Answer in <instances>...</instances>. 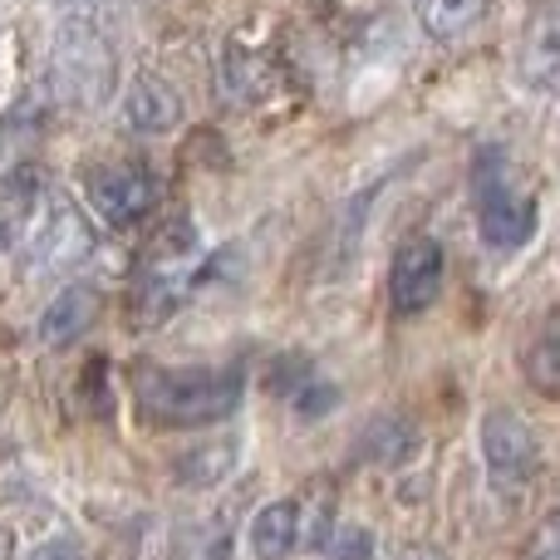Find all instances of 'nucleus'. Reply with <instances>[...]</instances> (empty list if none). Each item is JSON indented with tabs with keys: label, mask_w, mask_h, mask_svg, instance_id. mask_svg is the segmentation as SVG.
Listing matches in <instances>:
<instances>
[{
	"label": "nucleus",
	"mask_w": 560,
	"mask_h": 560,
	"mask_svg": "<svg viewBox=\"0 0 560 560\" xmlns=\"http://www.w3.org/2000/svg\"><path fill=\"white\" fill-rule=\"evenodd\" d=\"M133 404L148 428H207L222 423L242 404V374L236 369H133Z\"/></svg>",
	"instance_id": "obj_1"
},
{
	"label": "nucleus",
	"mask_w": 560,
	"mask_h": 560,
	"mask_svg": "<svg viewBox=\"0 0 560 560\" xmlns=\"http://www.w3.org/2000/svg\"><path fill=\"white\" fill-rule=\"evenodd\" d=\"M55 79L79 104L114 94V15L104 0L55 5Z\"/></svg>",
	"instance_id": "obj_2"
},
{
	"label": "nucleus",
	"mask_w": 560,
	"mask_h": 560,
	"mask_svg": "<svg viewBox=\"0 0 560 560\" xmlns=\"http://www.w3.org/2000/svg\"><path fill=\"white\" fill-rule=\"evenodd\" d=\"M477 232L492 252H522L536 236V197L512 183L497 153L477 167Z\"/></svg>",
	"instance_id": "obj_3"
},
{
	"label": "nucleus",
	"mask_w": 560,
	"mask_h": 560,
	"mask_svg": "<svg viewBox=\"0 0 560 560\" xmlns=\"http://www.w3.org/2000/svg\"><path fill=\"white\" fill-rule=\"evenodd\" d=\"M25 252L39 271H74L94 252V232L65 197H39L35 217L25 226Z\"/></svg>",
	"instance_id": "obj_4"
},
{
	"label": "nucleus",
	"mask_w": 560,
	"mask_h": 560,
	"mask_svg": "<svg viewBox=\"0 0 560 560\" xmlns=\"http://www.w3.org/2000/svg\"><path fill=\"white\" fill-rule=\"evenodd\" d=\"M158 197H163V183L138 163L98 167V173L89 177V207H94V217L104 226H114V232H128V226L148 222Z\"/></svg>",
	"instance_id": "obj_5"
},
{
	"label": "nucleus",
	"mask_w": 560,
	"mask_h": 560,
	"mask_svg": "<svg viewBox=\"0 0 560 560\" xmlns=\"http://www.w3.org/2000/svg\"><path fill=\"white\" fill-rule=\"evenodd\" d=\"M482 457L487 477L497 487H526L541 467V443L526 428V418L516 408H487L482 413Z\"/></svg>",
	"instance_id": "obj_6"
},
{
	"label": "nucleus",
	"mask_w": 560,
	"mask_h": 560,
	"mask_svg": "<svg viewBox=\"0 0 560 560\" xmlns=\"http://www.w3.org/2000/svg\"><path fill=\"white\" fill-rule=\"evenodd\" d=\"M443 276H447L443 246L433 236H408L394 252V266H388V305H394V315H423L443 295Z\"/></svg>",
	"instance_id": "obj_7"
},
{
	"label": "nucleus",
	"mask_w": 560,
	"mask_h": 560,
	"mask_svg": "<svg viewBox=\"0 0 560 560\" xmlns=\"http://www.w3.org/2000/svg\"><path fill=\"white\" fill-rule=\"evenodd\" d=\"M217 74H222V89L242 108H271L276 98L285 94V69L276 65V55L246 45V39H232V45L222 49Z\"/></svg>",
	"instance_id": "obj_8"
},
{
	"label": "nucleus",
	"mask_w": 560,
	"mask_h": 560,
	"mask_svg": "<svg viewBox=\"0 0 560 560\" xmlns=\"http://www.w3.org/2000/svg\"><path fill=\"white\" fill-rule=\"evenodd\" d=\"M118 114H124V124L133 128L138 138H167L177 133V124H183V94H177L173 79L163 74H133L124 84V94H118Z\"/></svg>",
	"instance_id": "obj_9"
},
{
	"label": "nucleus",
	"mask_w": 560,
	"mask_h": 560,
	"mask_svg": "<svg viewBox=\"0 0 560 560\" xmlns=\"http://www.w3.org/2000/svg\"><path fill=\"white\" fill-rule=\"evenodd\" d=\"M516 79L526 89H536V94L560 89V5L541 10L532 20V30L522 39V55H516Z\"/></svg>",
	"instance_id": "obj_10"
},
{
	"label": "nucleus",
	"mask_w": 560,
	"mask_h": 560,
	"mask_svg": "<svg viewBox=\"0 0 560 560\" xmlns=\"http://www.w3.org/2000/svg\"><path fill=\"white\" fill-rule=\"evenodd\" d=\"M300 536H305V512H300L295 497H280V502L261 506L252 516L246 546H252L256 560H290L300 551Z\"/></svg>",
	"instance_id": "obj_11"
},
{
	"label": "nucleus",
	"mask_w": 560,
	"mask_h": 560,
	"mask_svg": "<svg viewBox=\"0 0 560 560\" xmlns=\"http://www.w3.org/2000/svg\"><path fill=\"white\" fill-rule=\"evenodd\" d=\"M98 319V290L89 285H65L55 300L45 305V315H39V345L45 349H59V345H74L79 335H84L89 325Z\"/></svg>",
	"instance_id": "obj_12"
},
{
	"label": "nucleus",
	"mask_w": 560,
	"mask_h": 560,
	"mask_svg": "<svg viewBox=\"0 0 560 560\" xmlns=\"http://www.w3.org/2000/svg\"><path fill=\"white\" fill-rule=\"evenodd\" d=\"M482 10H487V0H418V25H423L438 45H453V39L472 35Z\"/></svg>",
	"instance_id": "obj_13"
},
{
	"label": "nucleus",
	"mask_w": 560,
	"mask_h": 560,
	"mask_svg": "<svg viewBox=\"0 0 560 560\" xmlns=\"http://www.w3.org/2000/svg\"><path fill=\"white\" fill-rule=\"evenodd\" d=\"M526 378H532L536 394L560 398V305L532 335V349H526Z\"/></svg>",
	"instance_id": "obj_14"
},
{
	"label": "nucleus",
	"mask_w": 560,
	"mask_h": 560,
	"mask_svg": "<svg viewBox=\"0 0 560 560\" xmlns=\"http://www.w3.org/2000/svg\"><path fill=\"white\" fill-rule=\"evenodd\" d=\"M236 453H242V447H236L232 438H226V443H212V447H197V453L177 457V482H187V487H212V482H222V477H232Z\"/></svg>",
	"instance_id": "obj_15"
},
{
	"label": "nucleus",
	"mask_w": 560,
	"mask_h": 560,
	"mask_svg": "<svg viewBox=\"0 0 560 560\" xmlns=\"http://www.w3.org/2000/svg\"><path fill=\"white\" fill-rule=\"evenodd\" d=\"M25 560H89L84 551H79L69 536H55V541H45V546H35Z\"/></svg>",
	"instance_id": "obj_16"
},
{
	"label": "nucleus",
	"mask_w": 560,
	"mask_h": 560,
	"mask_svg": "<svg viewBox=\"0 0 560 560\" xmlns=\"http://www.w3.org/2000/svg\"><path fill=\"white\" fill-rule=\"evenodd\" d=\"M541 560H560V516L541 532Z\"/></svg>",
	"instance_id": "obj_17"
},
{
	"label": "nucleus",
	"mask_w": 560,
	"mask_h": 560,
	"mask_svg": "<svg viewBox=\"0 0 560 560\" xmlns=\"http://www.w3.org/2000/svg\"><path fill=\"white\" fill-rule=\"evenodd\" d=\"M404 560H443V556H428V551H413V556H404Z\"/></svg>",
	"instance_id": "obj_18"
}]
</instances>
